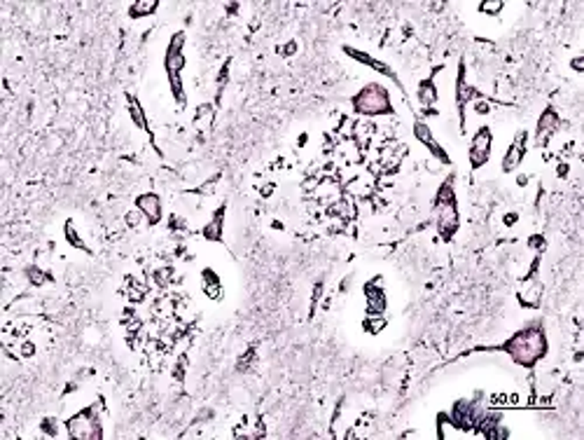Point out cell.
I'll list each match as a JSON object with an SVG mask.
<instances>
[{"label": "cell", "mask_w": 584, "mask_h": 440, "mask_svg": "<svg viewBox=\"0 0 584 440\" xmlns=\"http://www.w3.org/2000/svg\"><path fill=\"white\" fill-rule=\"evenodd\" d=\"M498 349L505 351L516 365H521V368H526V370H533L535 365H538V361H542L549 351V339H547L545 325H542V321H533V323L523 325V328L516 330L512 337H507Z\"/></svg>", "instance_id": "cell-1"}, {"label": "cell", "mask_w": 584, "mask_h": 440, "mask_svg": "<svg viewBox=\"0 0 584 440\" xmlns=\"http://www.w3.org/2000/svg\"><path fill=\"white\" fill-rule=\"evenodd\" d=\"M456 176L449 173V178L440 185L437 195H435V228H437L440 237L444 242H451L456 232L461 228V216H458V204H456V190H454Z\"/></svg>", "instance_id": "cell-2"}, {"label": "cell", "mask_w": 584, "mask_h": 440, "mask_svg": "<svg viewBox=\"0 0 584 440\" xmlns=\"http://www.w3.org/2000/svg\"><path fill=\"white\" fill-rule=\"evenodd\" d=\"M185 43H187L185 31H176L173 38L169 40V47H166V57H164V68H166V75H169V87H171V94L176 98L178 108H185L187 105V96L183 89V68L187 64L185 52H183Z\"/></svg>", "instance_id": "cell-3"}, {"label": "cell", "mask_w": 584, "mask_h": 440, "mask_svg": "<svg viewBox=\"0 0 584 440\" xmlns=\"http://www.w3.org/2000/svg\"><path fill=\"white\" fill-rule=\"evenodd\" d=\"M353 112L360 117H391L395 115V108L391 103V94H388L386 85L381 82H369L351 98Z\"/></svg>", "instance_id": "cell-4"}, {"label": "cell", "mask_w": 584, "mask_h": 440, "mask_svg": "<svg viewBox=\"0 0 584 440\" xmlns=\"http://www.w3.org/2000/svg\"><path fill=\"white\" fill-rule=\"evenodd\" d=\"M66 431L75 440H100L103 438V426H100L98 405L75 412L70 419H66Z\"/></svg>", "instance_id": "cell-5"}, {"label": "cell", "mask_w": 584, "mask_h": 440, "mask_svg": "<svg viewBox=\"0 0 584 440\" xmlns=\"http://www.w3.org/2000/svg\"><path fill=\"white\" fill-rule=\"evenodd\" d=\"M493 152V131L488 124H481L479 129L472 134V141H470V150H467V159H470V169L477 171L481 169L484 164H488Z\"/></svg>", "instance_id": "cell-6"}, {"label": "cell", "mask_w": 584, "mask_h": 440, "mask_svg": "<svg viewBox=\"0 0 584 440\" xmlns=\"http://www.w3.org/2000/svg\"><path fill=\"white\" fill-rule=\"evenodd\" d=\"M456 108H458V117H461V131H465V110H467V103H474L477 98H484L481 91H477L474 87L467 85V68H465V59H461L458 61V75H456Z\"/></svg>", "instance_id": "cell-7"}, {"label": "cell", "mask_w": 584, "mask_h": 440, "mask_svg": "<svg viewBox=\"0 0 584 440\" xmlns=\"http://www.w3.org/2000/svg\"><path fill=\"white\" fill-rule=\"evenodd\" d=\"M407 157V145L400 141H386L379 145L377 150V166H372V171L377 173H393L400 169L402 159Z\"/></svg>", "instance_id": "cell-8"}, {"label": "cell", "mask_w": 584, "mask_h": 440, "mask_svg": "<svg viewBox=\"0 0 584 440\" xmlns=\"http://www.w3.org/2000/svg\"><path fill=\"white\" fill-rule=\"evenodd\" d=\"M377 173H374L372 169H360L355 176L351 178V181H346L344 185V192H346V197H351V199H369L377 192Z\"/></svg>", "instance_id": "cell-9"}, {"label": "cell", "mask_w": 584, "mask_h": 440, "mask_svg": "<svg viewBox=\"0 0 584 440\" xmlns=\"http://www.w3.org/2000/svg\"><path fill=\"white\" fill-rule=\"evenodd\" d=\"M528 152V131L526 129H519L512 138V143H509V148L505 150V155H502V173H512L516 171L519 166L523 164V157H526Z\"/></svg>", "instance_id": "cell-10"}, {"label": "cell", "mask_w": 584, "mask_h": 440, "mask_svg": "<svg viewBox=\"0 0 584 440\" xmlns=\"http://www.w3.org/2000/svg\"><path fill=\"white\" fill-rule=\"evenodd\" d=\"M559 129H561V115L556 112L554 105H547L542 110V115L538 117V124H535V145L538 148H547L552 136Z\"/></svg>", "instance_id": "cell-11"}, {"label": "cell", "mask_w": 584, "mask_h": 440, "mask_svg": "<svg viewBox=\"0 0 584 440\" xmlns=\"http://www.w3.org/2000/svg\"><path fill=\"white\" fill-rule=\"evenodd\" d=\"M414 136H416V141H419L421 145H426V150L430 152V155L437 159L440 164H444V166L451 164V157L447 155V150L442 148V145L437 143V138L433 136V129L428 126V122H423L421 117L414 119Z\"/></svg>", "instance_id": "cell-12"}, {"label": "cell", "mask_w": 584, "mask_h": 440, "mask_svg": "<svg viewBox=\"0 0 584 440\" xmlns=\"http://www.w3.org/2000/svg\"><path fill=\"white\" fill-rule=\"evenodd\" d=\"M341 50H344V54H346V57L355 59V61H358V64H365V66H369V68H374L377 73H381V75H386L388 80H393V82L398 85L400 89H402V82H400L398 73H395L388 64H384V61H379V59H374V57L365 54V52H360V50L351 47V45H344V47H341Z\"/></svg>", "instance_id": "cell-13"}, {"label": "cell", "mask_w": 584, "mask_h": 440, "mask_svg": "<svg viewBox=\"0 0 584 440\" xmlns=\"http://www.w3.org/2000/svg\"><path fill=\"white\" fill-rule=\"evenodd\" d=\"M365 305H367V314H384L386 311V291L381 286V279H372L365 284Z\"/></svg>", "instance_id": "cell-14"}, {"label": "cell", "mask_w": 584, "mask_h": 440, "mask_svg": "<svg viewBox=\"0 0 584 440\" xmlns=\"http://www.w3.org/2000/svg\"><path fill=\"white\" fill-rule=\"evenodd\" d=\"M377 134H379V126L367 117L355 119V122L351 124V141L358 145L360 150L369 148L374 138H377Z\"/></svg>", "instance_id": "cell-15"}, {"label": "cell", "mask_w": 584, "mask_h": 440, "mask_svg": "<svg viewBox=\"0 0 584 440\" xmlns=\"http://www.w3.org/2000/svg\"><path fill=\"white\" fill-rule=\"evenodd\" d=\"M136 209L143 213L150 225L162 223V199H159V195H154V192H143V195H138Z\"/></svg>", "instance_id": "cell-16"}, {"label": "cell", "mask_w": 584, "mask_h": 440, "mask_svg": "<svg viewBox=\"0 0 584 440\" xmlns=\"http://www.w3.org/2000/svg\"><path fill=\"white\" fill-rule=\"evenodd\" d=\"M519 305L526 307V309H538L542 305V284L535 277H526L523 279V288L519 291Z\"/></svg>", "instance_id": "cell-17"}, {"label": "cell", "mask_w": 584, "mask_h": 440, "mask_svg": "<svg viewBox=\"0 0 584 440\" xmlns=\"http://www.w3.org/2000/svg\"><path fill=\"white\" fill-rule=\"evenodd\" d=\"M225 216H227V204L218 206L216 211H213L211 220L204 225V230H201V235H204L206 242H223L225 237Z\"/></svg>", "instance_id": "cell-18"}, {"label": "cell", "mask_w": 584, "mask_h": 440, "mask_svg": "<svg viewBox=\"0 0 584 440\" xmlns=\"http://www.w3.org/2000/svg\"><path fill=\"white\" fill-rule=\"evenodd\" d=\"M416 98H419V103L426 108V112H437V110H433V105L437 103V98H440L437 85H435V75L421 80V82L416 85Z\"/></svg>", "instance_id": "cell-19"}, {"label": "cell", "mask_w": 584, "mask_h": 440, "mask_svg": "<svg viewBox=\"0 0 584 440\" xmlns=\"http://www.w3.org/2000/svg\"><path fill=\"white\" fill-rule=\"evenodd\" d=\"M201 288H204V293L211 300H223V281H220V277L216 274V270H211V267H206L204 272H201Z\"/></svg>", "instance_id": "cell-20"}, {"label": "cell", "mask_w": 584, "mask_h": 440, "mask_svg": "<svg viewBox=\"0 0 584 440\" xmlns=\"http://www.w3.org/2000/svg\"><path fill=\"white\" fill-rule=\"evenodd\" d=\"M126 108H129L131 122L136 124L140 131H150V126H147V117H145V110H143V105H140L138 96H133V94H126Z\"/></svg>", "instance_id": "cell-21"}, {"label": "cell", "mask_w": 584, "mask_h": 440, "mask_svg": "<svg viewBox=\"0 0 584 440\" xmlns=\"http://www.w3.org/2000/svg\"><path fill=\"white\" fill-rule=\"evenodd\" d=\"M63 237H66V242H68L73 249H77V251H84V253H89L91 256V249L84 244V239L80 237V232L75 228V223L73 220H66V225H63Z\"/></svg>", "instance_id": "cell-22"}, {"label": "cell", "mask_w": 584, "mask_h": 440, "mask_svg": "<svg viewBox=\"0 0 584 440\" xmlns=\"http://www.w3.org/2000/svg\"><path fill=\"white\" fill-rule=\"evenodd\" d=\"M159 10V0H136V3L129 8V17L131 19H143L150 17Z\"/></svg>", "instance_id": "cell-23"}, {"label": "cell", "mask_w": 584, "mask_h": 440, "mask_svg": "<svg viewBox=\"0 0 584 440\" xmlns=\"http://www.w3.org/2000/svg\"><path fill=\"white\" fill-rule=\"evenodd\" d=\"M126 298H129L133 305L143 302V300L147 298V286L140 284V281H136V279H129V288H126Z\"/></svg>", "instance_id": "cell-24"}, {"label": "cell", "mask_w": 584, "mask_h": 440, "mask_svg": "<svg viewBox=\"0 0 584 440\" xmlns=\"http://www.w3.org/2000/svg\"><path fill=\"white\" fill-rule=\"evenodd\" d=\"M173 281V267H159L152 272V284L159 288H169Z\"/></svg>", "instance_id": "cell-25"}, {"label": "cell", "mask_w": 584, "mask_h": 440, "mask_svg": "<svg viewBox=\"0 0 584 440\" xmlns=\"http://www.w3.org/2000/svg\"><path fill=\"white\" fill-rule=\"evenodd\" d=\"M365 330L367 332H372V335H377V332H381L386 328V316L384 314H367L365 318Z\"/></svg>", "instance_id": "cell-26"}, {"label": "cell", "mask_w": 584, "mask_h": 440, "mask_svg": "<svg viewBox=\"0 0 584 440\" xmlns=\"http://www.w3.org/2000/svg\"><path fill=\"white\" fill-rule=\"evenodd\" d=\"M502 10H505V3H502V0H484V3H479V12H481V15L498 17Z\"/></svg>", "instance_id": "cell-27"}, {"label": "cell", "mask_w": 584, "mask_h": 440, "mask_svg": "<svg viewBox=\"0 0 584 440\" xmlns=\"http://www.w3.org/2000/svg\"><path fill=\"white\" fill-rule=\"evenodd\" d=\"M26 277H29V281L33 286H43V284H50L52 281V277L47 274V272L40 270V267H29V270H26Z\"/></svg>", "instance_id": "cell-28"}, {"label": "cell", "mask_w": 584, "mask_h": 440, "mask_svg": "<svg viewBox=\"0 0 584 440\" xmlns=\"http://www.w3.org/2000/svg\"><path fill=\"white\" fill-rule=\"evenodd\" d=\"M472 108H474L477 115H488V112H491V101H486V96L477 98V101L472 103Z\"/></svg>", "instance_id": "cell-29"}, {"label": "cell", "mask_w": 584, "mask_h": 440, "mask_svg": "<svg viewBox=\"0 0 584 440\" xmlns=\"http://www.w3.org/2000/svg\"><path fill=\"white\" fill-rule=\"evenodd\" d=\"M140 218H145L143 213H140L138 209L136 211H129L126 213V225H129V228H138L140 225Z\"/></svg>", "instance_id": "cell-30"}, {"label": "cell", "mask_w": 584, "mask_h": 440, "mask_svg": "<svg viewBox=\"0 0 584 440\" xmlns=\"http://www.w3.org/2000/svg\"><path fill=\"white\" fill-rule=\"evenodd\" d=\"M185 363H187V358L180 356V361L176 363V368H173V377H176L178 382H183L185 379Z\"/></svg>", "instance_id": "cell-31"}, {"label": "cell", "mask_w": 584, "mask_h": 440, "mask_svg": "<svg viewBox=\"0 0 584 440\" xmlns=\"http://www.w3.org/2000/svg\"><path fill=\"white\" fill-rule=\"evenodd\" d=\"M43 431L47 433V436H57V433H59L57 419H45V422H43Z\"/></svg>", "instance_id": "cell-32"}, {"label": "cell", "mask_w": 584, "mask_h": 440, "mask_svg": "<svg viewBox=\"0 0 584 440\" xmlns=\"http://www.w3.org/2000/svg\"><path fill=\"white\" fill-rule=\"evenodd\" d=\"M528 246L530 249H538V251H542L547 246V242H545V237H540V235H535V237H530L528 239Z\"/></svg>", "instance_id": "cell-33"}, {"label": "cell", "mask_w": 584, "mask_h": 440, "mask_svg": "<svg viewBox=\"0 0 584 440\" xmlns=\"http://www.w3.org/2000/svg\"><path fill=\"white\" fill-rule=\"evenodd\" d=\"M582 64H584V57H582V54L570 61V66H573V71H577V73H582Z\"/></svg>", "instance_id": "cell-34"}, {"label": "cell", "mask_w": 584, "mask_h": 440, "mask_svg": "<svg viewBox=\"0 0 584 440\" xmlns=\"http://www.w3.org/2000/svg\"><path fill=\"white\" fill-rule=\"evenodd\" d=\"M505 223H507V225H514V223H516V216H514V213H512V216H505Z\"/></svg>", "instance_id": "cell-35"}]
</instances>
